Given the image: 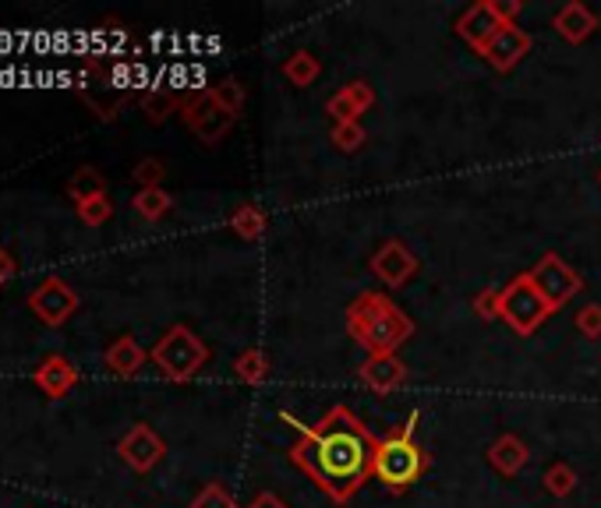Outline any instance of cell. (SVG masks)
Segmentation results:
<instances>
[{"instance_id": "5b68a950", "label": "cell", "mask_w": 601, "mask_h": 508, "mask_svg": "<svg viewBox=\"0 0 601 508\" xmlns=\"http://www.w3.org/2000/svg\"><path fill=\"white\" fill-rule=\"evenodd\" d=\"M149 357H153L163 378L181 385V382H192L198 371L209 364V346L188 325H174L163 332V339L153 346Z\"/></svg>"}, {"instance_id": "7402d4cb", "label": "cell", "mask_w": 601, "mask_h": 508, "mask_svg": "<svg viewBox=\"0 0 601 508\" xmlns=\"http://www.w3.org/2000/svg\"><path fill=\"white\" fill-rule=\"evenodd\" d=\"M230 230L241 236V241H262L265 230H270V219L255 206V201H241L238 209L230 212Z\"/></svg>"}, {"instance_id": "603a6c76", "label": "cell", "mask_w": 601, "mask_h": 508, "mask_svg": "<svg viewBox=\"0 0 601 508\" xmlns=\"http://www.w3.org/2000/svg\"><path fill=\"white\" fill-rule=\"evenodd\" d=\"M103 195H107V177L99 174L96 166H78L75 177L68 180V198L75 201V206L92 201V198H103Z\"/></svg>"}, {"instance_id": "8fae6325", "label": "cell", "mask_w": 601, "mask_h": 508, "mask_svg": "<svg viewBox=\"0 0 601 508\" xmlns=\"http://www.w3.org/2000/svg\"><path fill=\"white\" fill-rule=\"evenodd\" d=\"M117 455L135 470V473H149V470H156L163 463V455H166V442L163 438L149 428V423H135L121 442H117Z\"/></svg>"}, {"instance_id": "e575fe53", "label": "cell", "mask_w": 601, "mask_h": 508, "mask_svg": "<svg viewBox=\"0 0 601 508\" xmlns=\"http://www.w3.org/2000/svg\"><path fill=\"white\" fill-rule=\"evenodd\" d=\"M244 508H291V505L283 501L280 495H273V490H262V495H255V498L248 501Z\"/></svg>"}, {"instance_id": "d6a6232c", "label": "cell", "mask_w": 601, "mask_h": 508, "mask_svg": "<svg viewBox=\"0 0 601 508\" xmlns=\"http://www.w3.org/2000/svg\"><path fill=\"white\" fill-rule=\"evenodd\" d=\"M474 314L481 321H499V290H481L474 297Z\"/></svg>"}, {"instance_id": "30bf717a", "label": "cell", "mask_w": 601, "mask_h": 508, "mask_svg": "<svg viewBox=\"0 0 601 508\" xmlns=\"http://www.w3.org/2000/svg\"><path fill=\"white\" fill-rule=\"evenodd\" d=\"M369 268L379 283H386L390 290H400V286H407L417 273H422V258H417L404 241H396L393 236V241H386L372 254Z\"/></svg>"}, {"instance_id": "52a82bcc", "label": "cell", "mask_w": 601, "mask_h": 508, "mask_svg": "<svg viewBox=\"0 0 601 508\" xmlns=\"http://www.w3.org/2000/svg\"><path fill=\"white\" fill-rule=\"evenodd\" d=\"M181 121L192 128V134L198 142L212 148L233 131L238 117H230L227 110L216 107V99L209 96V89H203V92H192L185 103H181Z\"/></svg>"}, {"instance_id": "d4e9b609", "label": "cell", "mask_w": 601, "mask_h": 508, "mask_svg": "<svg viewBox=\"0 0 601 508\" xmlns=\"http://www.w3.org/2000/svg\"><path fill=\"white\" fill-rule=\"evenodd\" d=\"M131 209H135L145 223H160V219L174 209V198L163 188H149V191H139L135 198H131Z\"/></svg>"}, {"instance_id": "d6986e66", "label": "cell", "mask_w": 601, "mask_h": 508, "mask_svg": "<svg viewBox=\"0 0 601 508\" xmlns=\"http://www.w3.org/2000/svg\"><path fill=\"white\" fill-rule=\"evenodd\" d=\"M107 367L113 371L117 378H135L139 371L145 367V350L139 346V339L131 332L117 335L113 343L107 346Z\"/></svg>"}, {"instance_id": "4dcf8cb0", "label": "cell", "mask_w": 601, "mask_h": 508, "mask_svg": "<svg viewBox=\"0 0 601 508\" xmlns=\"http://www.w3.org/2000/svg\"><path fill=\"white\" fill-rule=\"evenodd\" d=\"M75 212L86 227H103V223H110V216H113V201L103 195V198L81 201V206H75Z\"/></svg>"}, {"instance_id": "74e56055", "label": "cell", "mask_w": 601, "mask_h": 508, "mask_svg": "<svg viewBox=\"0 0 601 508\" xmlns=\"http://www.w3.org/2000/svg\"><path fill=\"white\" fill-rule=\"evenodd\" d=\"M598 180H601V174H598Z\"/></svg>"}, {"instance_id": "484cf974", "label": "cell", "mask_w": 601, "mask_h": 508, "mask_svg": "<svg viewBox=\"0 0 601 508\" xmlns=\"http://www.w3.org/2000/svg\"><path fill=\"white\" fill-rule=\"evenodd\" d=\"M209 96L216 99V107L227 110L230 117H241V110H244V99H248L244 85H241L238 78H223V81H216L212 89H209Z\"/></svg>"}, {"instance_id": "83f0119b", "label": "cell", "mask_w": 601, "mask_h": 508, "mask_svg": "<svg viewBox=\"0 0 601 508\" xmlns=\"http://www.w3.org/2000/svg\"><path fill=\"white\" fill-rule=\"evenodd\" d=\"M329 142L337 152H343V156H354V152H361L364 142H369V131H364V124H332Z\"/></svg>"}, {"instance_id": "6da1fadb", "label": "cell", "mask_w": 601, "mask_h": 508, "mask_svg": "<svg viewBox=\"0 0 601 508\" xmlns=\"http://www.w3.org/2000/svg\"><path fill=\"white\" fill-rule=\"evenodd\" d=\"M283 420L294 423L297 442L291 445V463L337 505L350 501L358 490L372 481V460L379 438L347 410L329 406L319 423H300L297 417Z\"/></svg>"}, {"instance_id": "f546056e", "label": "cell", "mask_w": 601, "mask_h": 508, "mask_svg": "<svg viewBox=\"0 0 601 508\" xmlns=\"http://www.w3.org/2000/svg\"><path fill=\"white\" fill-rule=\"evenodd\" d=\"M192 508H238V501H233V495L220 481H212L192 498Z\"/></svg>"}, {"instance_id": "ac0fdd59", "label": "cell", "mask_w": 601, "mask_h": 508, "mask_svg": "<svg viewBox=\"0 0 601 508\" xmlns=\"http://www.w3.org/2000/svg\"><path fill=\"white\" fill-rule=\"evenodd\" d=\"M485 460H489V466L495 470V473H503V477H516L527 463H531V449H527V442L521 434H499L495 442L489 445V452H485Z\"/></svg>"}, {"instance_id": "cb8c5ba5", "label": "cell", "mask_w": 601, "mask_h": 508, "mask_svg": "<svg viewBox=\"0 0 601 508\" xmlns=\"http://www.w3.org/2000/svg\"><path fill=\"white\" fill-rule=\"evenodd\" d=\"M142 113L149 124H163V121H171L174 113H181V99L171 89H149L142 96Z\"/></svg>"}, {"instance_id": "7c38bea8", "label": "cell", "mask_w": 601, "mask_h": 508, "mask_svg": "<svg viewBox=\"0 0 601 508\" xmlns=\"http://www.w3.org/2000/svg\"><path fill=\"white\" fill-rule=\"evenodd\" d=\"M531 54V32L521 29V25H503L499 29V36L485 46V64L499 75H510L516 64Z\"/></svg>"}, {"instance_id": "d590c367", "label": "cell", "mask_w": 601, "mask_h": 508, "mask_svg": "<svg viewBox=\"0 0 601 508\" xmlns=\"http://www.w3.org/2000/svg\"><path fill=\"white\" fill-rule=\"evenodd\" d=\"M11 276H14V258H11L4 247H0V286H4Z\"/></svg>"}, {"instance_id": "9a60e30c", "label": "cell", "mask_w": 601, "mask_h": 508, "mask_svg": "<svg viewBox=\"0 0 601 508\" xmlns=\"http://www.w3.org/2000/svg\"><path fill=\"white\" fill-rule=\"evenodd\" d=\"M358 382L379 396H390L407 382V364L396 353H390V357H364V364L358 367Z\"/></svg>"}, {"instance_id": "3957f363", "label": "cell", "mask_w": 601, "mask_h": 508, "mask_svg": "<svg viewBox=\"0 0 601 508\" xmlns=\"http://www.w3.org/2000/svg\"><path fill=\"white\" fill-rule=\"evenodd\" d=\"M417 420H422V413L411 410L407 420L400 423V428H393L390 434H382L379 445H375L372 477L386 490H393V495H404V490H411L431 466L428 452L417 445V438H414Z\"/></svg>"}, {"instance_id": "4fadbf2b", "label": "cell", "mask_w": 601, "mask_h": 508, "mask_svg": "<svg viewBox=\"0 0 601 508\" xmlns=\"http://www.w3.org/2000/svg\"><path fill=\"white\" fill-rule=\"evenodd\" d=\"M499 29H503V22H499L492 0H478L457 19V36L478 54H485V46L499 36Z\"/></svg>"}, {"instance_id": "4316f807", "label": "cell", "mask_w": 601, "mask_h": 508, "mask_svg": "<svg viewBox=\"0 0 601 508\" xmlns=\"http://www.w3.org/2000/svg\"><path fill=\"white\" fill-rule=\"evenodd\" d=\"M542 484H545V490L553 498H570L573 487H577V470L570 463H553V466L545 470Z\"/></svg>"}, {"instance_id": "1f68e13d", "label": "cell", "mask_w": 601, "mask_h": 508, "mask_svg": "<svg viewBox=\"0 0 601 508\" xmlns=\"http://www.w3.org/2000/svg\"><path fill=\"white\" fill-rule=\"evenodd\" d=\"M573 325L583 339H601V303H583L573 318Z\"/></svg>"}, {"instance_id": "9c48e42d", "label": "cell", "mask_w": 601, "mask_h": 508, "mask_svg": "<svg viewBox=\"0 0 601 508\" xmlns=\"http://www.w3.org/2000/svg\"><path fill=\"white\" fill-rule=\"evenodd\" d=\"M29 311L36 314L43 325L61 329L64 321H68L78 311V294L64 279L50 276V279H43L36 290L29 294Z\"/></svg>"}, {"instance_id": "7a4b0ae2", "label": "cell", "mask_w": 601, "mask_h": 508, "mask_svg": "<svg viewBox=\"0 0 601 508\" xmlns=\"http://www.w3.org/2000/svg\"><path fill=\"white\" fill-rule=\"evenodd\" d=\"M350 339L369 353V357H390L414 335V318L400 311V303L386 294H358L343 311Z\"/></svg>"}, {"instance_id": "8d00e7d4", "label": "cell", "mask_w": 601, "mask_h": 508, "mask_svg": "<svg viewBox=\"0 0 601 508\" xmlns=\"http://www.w3.org/2000/svg\"><path fill=\"white\" fill-rule=\"evenodd\" d=\"M14 46V36H8V32H0V49H11Z\"/></svg>"}, {"instance_id": "ffe728a7", "label": "cell", "mask_w": 601, "mask_h": 508, "mask_svg": "<svg viewBox=\"0 0 601 508\" xmlns=\"http://www.w3.org/2000/svg\"><path fill=\"white\" fill-rule=\"evenodd\" d=\"M323 75V60L312 54V49H294V54L283 60V78H287L294 89H308Z\"/></svg>"}, {"instance_id": "e0dca14e", "label": "cell", "mask_w": 601, "mask_h": 508, "mask_svg": "<svg viewBox=\"0 0 601 508\" xmlns=\"http://www.w3.org/2000/svg\"><path fill=\"white\" fill-rule=\"evenodd\" d=\"M32 382H36V388H40L46 399H64L75 388L78 371H75V364L68 357H61V353H50L46 361H40Z\"/></svg>"}, {"instance_id": "5bb4252c", "label": "cell", "mask_w": 601, "mask_h": 508, "mask_svg": "<svg viewBox=\"0 0 601 508\" xmlns=\"http://www.w3.org/2000/svg\"><path fill=\"white\" fill-rule=\"evenodd\" d=\"M372 107H375V89L369 81H350L326 99V113L332 117V124H361V117Z\"/></svg>"}, {"instance_id": "ba28073f", "label": "cell", "mask_w": 601, "mask_h": 508, "mask_svg": "<svg viewBox=\"0 0 601 508\" xmlns=\"http://www.w3.org/2000/svg\"><path fill=\"white\" fill-rule=\"evenodd\" d=\"M527 273H531L534 286L542 290V297L553 303V311H562L573 297L583 294V276L577 273V268L566 265L556 251L542 254V262L527 268Z\"/></svg>"}, {"instance_id": "2e32d148", "label": "cell", "mask_w": 601, "mask_h": 508, "mask_svg": "<svg viewBox=\"0 0 601 508\" xmlns=\"http://www.w3.org/2000/svg\"><path fill=\"white\" fill-rule=\"evenodd\" d=\"M553 29L559 32L562 43L580 46V43H588L598 32V14L588 4H580V0H570V4H562L553 14Z\"/></svg>"}, {"instance_id": "836d02e7", "label": "cell", "mask_w": 601, "mask_h": 508, "mask_svg": "<svg viewBox=\"0 0 601 508\" xmlns=\"http://www.w3.org/2000/svg\"><path fill=\"white\" fill-rule=\"evenodd\" d=\"M492 8L503 25H516V19H521V11H524V0H492Z\"/></svg>"}, {"instance_id": "8992f818", "label": "cell", "mask_w": 601, "mask_h": 508, "mask_svg": "<svg viewBox=\"0 0 601 508\" xmlns=\"http://www.w3.org/2000/svg\"><path fill=\"white\" fill-rule=\"evenodd\" d=\"M78 96L92 107V113L99 121H113L117 110L124 107L128 89H121L103 64H99V54L81 57V75H78Z\"/></svg>"}, {"instance_id": "f1b7e54d", "label": "cell", "mask_w": 601, "mask_h": 508, "mask_svg": "<svg viewBox=\"0 0 601 508\" xmlns=\"http://www.w3.org/2000/svg\"><path fill=\"white\" fill-rule=\"evenodd\" d=\"M131 177H135L139 191H149V188H163L166 166H163V159H156V156H145V159H139V166H135V169H131Z\"/></svg>"}, {"instance_id": "277c9868", "label": "cell", "mask_w": 601, "mask_h": 508, "mask_svg": "<svg viewBox=\"0 0 601 508\" xmlns=\"http://www.w3.org/2000/svg\"><path fill=\"white\" fill-rule=\"evenodd\" d=\"M553 314H556L553 303L542 297L531 273L513 276L503 290H499V321H506L516 335H534Z\"/></svg>"}, {"instance_id": "44dd1931", "label": "cell", "mask_w": 601, "mask_h": 508, "mask_svg": "<svg viewBox=\"0 0 601 508\" xmlns=\"http://www.w3.org/2000/svg\"><path fill=\"white\" fill-rule=\"evenodd\" d=\"M273 375V364H270V353L259 350V346H248L238 361H233V378H238L241 385H252L259 388L265 378Z\"/></svg>"}]
</instances>
